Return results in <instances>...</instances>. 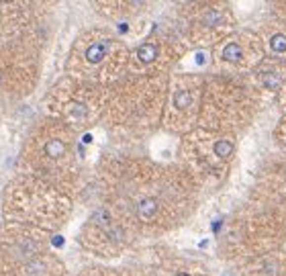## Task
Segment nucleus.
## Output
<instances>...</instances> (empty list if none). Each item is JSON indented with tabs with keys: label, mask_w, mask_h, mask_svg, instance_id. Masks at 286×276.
Returning <instances> with one entry per match:
<instances>
[{
	"label": "nucleus",
	"mask_w": 286,
	"mask_h": 276,
	"mask_svg": "<svg viewBox=\"0 0 286 276\" xmlns=\"http://www.w3.org/2000/svg\"><path fill=\"white\" fill-rule=\"evenodd\" d=\"M188 104H190V92L188 90H178L174 94V106L180 111H184Z\"/></svg>",
	"instance_id": "nucleus-7"
},
{
	"label": "nucleus",
	"mask_w": 286,
	"mask_h": 276,
	"mask_svg": "<svg viewBox=\"0 0 286 276\" xmlns=\"http://www.w3.org/2000/svg\"><path fill=\"white\" fill-rule=\"evenodd\" d=\"M25 55H17L14 51L0 53V88L19 90L25 84Z\"/></svg>",
	"instance_id": "nucleus-1"
},
{
	"label": "nucleus",
	"mask_w": 286,
	"mask_h": 276,
	"mask_svg": "<svg viewBox=\"0 0 286 276\" xmlns=\"http://www.w3.org/2000/svg\"><path fill=\"white\" fill-rule=\"evenodd\" d=\"M109 47H111V41H96V43H92L86 49V59L90 61V64H100L102 57L107 55Z\"/></svg>",
	"instance_id": "nucleus-3"
},
{
	"label": "nucleus",
	"mask_w": 286,
	"mask_h": 276,
	"mask_svg": "<svg viewBox=\"0 0 286 276\" xmlns=\"http://www.w3.org/2000/svg\"><path fill=\"white\" fill-rule=\"evenodd\" d=\"M41 156L47 160H59L66 156V143L57 137H49L41 143Z\"/></svg>",
	"instance_id": "nucleus-2"
},
{
	"label": "nucleus",
	"mask_w": 286,
	"mask_h": 276,
	"mask_svg": "<svg viewBox=\"0 0 286 276\" xmlns=\"http://www.w3.org/2000/svg\"><path fill=\"white\" fill-rule=\"evenodd\" d=\"M270 47H272V51H276V53L286 51V37L284 35H274L272 41H270Z\"/></svg>",
	"instance_id": "nucleus-9"
},
{
	"label": "nucleus",
	"mask_w": 286,
	"mask_h": 276,
	"mask_svg": "<svg viewBox=\"0 0 286 276\" xmlns=\"http://www.w3.org/2000/svg\"><path fill=\"white\" fill-rule=\"evenodd\" d=\"M156 55H158L156 43H143L137 49V57H139V61H143V64H152V61H156Z\"/></svg>",
	"instance_id": "nucleus-5"
},
{
	"label": "nucleus",
	"mask_w": 286,
	"mask_h": 276,
	"mask_svg": "<svg viewBox=\"0 0 286 276\" xmlns=\"http://www.w3.org/2000/svg\"><path fill=\"white\" fill-rule=\"evenodd\" d=\"M176 276H190V274H186V272H180V274H176Z\"/></svg>",
	"instance_id": "nucleus-10"
},
{
	"label": "nucleus",
	"mask_w": 286,
	"mask_h": 276,
	"mask_svg": "<svg viewBox=\"0 0 286 276\" xmlns=\"http://www.w3.org/2000/svg\"><path fill=\"white\" fill-rule=\"evenodd\" d=\"M239 55H242V49H239L237 43H229L227 47L223 49V53H221V57H223L225 61H237Z\"/></svg>",
	"instance_id": "nucleus-6"
},
{
	"label": "nucleus",
	"mask_w": 286,
	"mask_h": 276,
	"mask_svg": "<svg viewBox=\"0 0 286 276\" xmlns=\"http://www.w3.org/2000/svg\"><path fill=\"white\" fill-rule=\"evenodd\" d=\"M156 213H158V203L154 201V198H141L139 205H137V215H139V217L149 221V219H154Z\"/></svg>",
	"instance_id": "nucleus-4"
},
{
	"label": "nucleus",
	"mask_w": 286,
	"mask_h": 276,
	"mask_svg": "<svg viewBox=\"0 0 286 276\" xmlns=\"http://www.w3.org/2000/svg\"><path fill=\"white\" fill-rule=\"evenodd\" d=\"M215 151H217V156H221V158H227L229 153L233 151V143H231V141H227V139H223V141H219V143L215 145Z\"/></svg>",
	"instance_id": "nucleus-8"
}]
</instances>
